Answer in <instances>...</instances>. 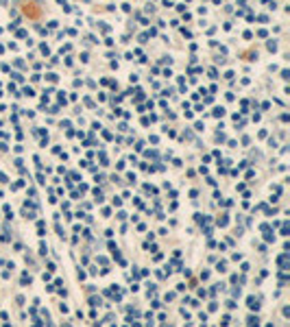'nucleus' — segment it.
<instances>
[{
    "label": "nucleus",
    "instance_id": "nucleus-1",
    "mask_svg": "<svg viewBox=\"0 0 290 327\" xmlns=\"http://www.w3.org/2000/svg\"><path fill=\"white\" fill-rule=\"evenodd\" d=\"M249 305L253 307V310H257V307H260V303H257V299H255V297H249Z\"/></svg>",
    "mask_w": 290,
    "mask_h": 327
},
{
    "label": "nucleus",
    "instance_id": "nucleus-2",
    "mask_svg": "<svg viewBox=\"0 0 290 327\" xmlns=\"http://www.w3.org/2000/svg\"><path fill=\"white\" fill-rule=\"evenodd\" d=\"M22 283H24V286H26V283H31V277H28V275H22Z\"/></svg>",
    "mask_w": 290,
    "mask_h": 327
},
{
    "label": "nucleus",
    "instance_id": "nucleus-3",
    "mask_svg": "<svg viewBox=\"0 0 290 327\" xmlns=\"http://www.w3.org/2000/svg\"><path fill=\"white\" fill-rule=\"evenodd\" d=\"M63 327H70V325H63Z\"/></svg>",
    "mask_w": 290,
    "mask_h": 327
}]
</instances>
